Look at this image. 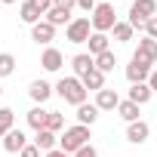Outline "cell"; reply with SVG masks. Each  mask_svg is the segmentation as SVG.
<instances>
[{
  "mask_svg": "<svg viewBox=\"0 0 157 157\" xmlns=\"http://www.w3.org/2000/svg\"><path fill=\"white\" fill-rule=\"evenodd\" d=\"M154 99V90L148 86V83H132L129 86V102H136V105H148Z\"/></svg>",
  "mask_w": 157,
  "mask_h": 157,
  "instance_id": "14",
  "label": "cell"
},
{
  "mask_svg": "<svg viewBox=\"0 0 157 157\" xmlns=\"http://www.w3.org/2000/svg\"><path fill=\"white\" fill-rule=\"evenodd\" d=\"M0 96H3V86H0Z\"/></svg>",
  "mask_w": 157,
  "mask_h": 157,
  "instance_id": "38",
  "label": "cell"
},
{
  "mask_svg": "<svg viewBox=\"0 0 157 157\" xmlns=\"http://www.w3.org/2000/svg\"><path fill=\"white\" fill-rule=\"evenodd\" d=\"M151 71H154V68H151V62L132 52V59H129V65H126V80H129V83H148Z\"/></svg>",
  "mask_w": 157,
  "mask_h": 157,
  "instance_id": "6",
  "label": "cell"
},
{
  "mask_svg": "<svg viewBox=\"0 0 157 157\" xmlns=\"http://www.w3.org/2000/svg\"><path fill=\"white\" fill-rule=\"evenodd\" d=\"M108 3H111V0H108Z\"/></svg>",
  "mask_w": 157,
  "mask_h": 157,
  "instance_id": "39",
  "label": "cell"
},
{
  "mask_svg": "<svg viewBox=\"0 0 157 157\" xmlns=\"http://www.w3.org/2000/svg\"><path fill=\"white\" fill-rule=\"evenodd\" d=\"M46 120H49V111H43V105H34V108L28 111V126H31L34 132L46 129Z\"/></svg>",
  "mask_w": 157,
  "mask_h": 157,
  "instance_id": "15",
  "label": "cell"
},
{
  "mask_svg": "<svg viewBox=\"0 0 157 157\" xmlns=\"http://www.w3.org/2000/svg\"><path fill=\"white\" fill-rule=\"evenodd\" d=\"M117 114H120L126 123H136V120H142V117H139V114H142V105H136V102L123 99V102L117 105Z\"/></svg>",
  "mask_w": 157,
  "mask_h": 157,
  "instance_id": "18",
  "label": "cell"
},
{
  "mask_svg": "<svg viewBox=\"0 0 157 157\" xmlns=\"http://www.w3.org/2000/svg\"><path fill=\"white\" fill-rule=\"evenodd\" d=\"M0 3H6V6H13V3H16V0H0Z\"/></svg>",
  "mask_w": 157,
  "mask_h": 157,
  "instance_id": "37",
  "label": "cell"
},
{
  "mask_svg": "<svg viewBox=\"0 0 157 157\" xmlns=\"http://www.w3.org/2000/svg\"><path fill=\"white\" fill-rule=\"evenodd\" d=\"M52 3H56V6H65V10H74L77 0H52Z\"/></svg>",
  "mask_w": 157,
  "mask_h": 157,
  "instance_id": "35",
  "label": "cell"
},
{
  "mask_svg": "<svg viewBox=\"0 0 157 157\" xmlns=\"http://www.w3.org/2000/svg\"><path fill=\"white\" fill-rule=\"evenodd\" d=\"M86 43H90V56H93V59L111 49V46H108V43H111V40H108V34H99V31H93V37H90Z\"/></svg>",
  "mask_w": 157,
  "mask_h": 157,
  "instance_id": "22",
  "label": "cell"
},
{
  "mask_svg": "<svg viewBox=\"0 0 157 157\" xmlns=\"http://www.w3.org/2000/svg\"><path fill=\"white\" fill-rule=\"evenodd\" d=\"M80 80H83V86L86 90H93V93H99V90H105V74L99 71V68H93L86 77H80Z\"/></svg>",
  "mask_w": 157,
  "mask_h": 157,
  "instance_id": "23",
  "label": "cell"
},
{
  "mask_svg": "<svg viewBox=\"0 0 157 157\" xmlns=\"http://www.w3.org/2000/svg\"><path fill=\"white\" fill-rule=\"evenodd\" d=\"M136 56H142V59H148L151 65H157V40L142 37V40H139V46H136Z\"/></svg>",
  "mask_w": 157,
  "mask_h": 157,
  "instance_id": "20",
  "label": "cell"
},
{
  "mask_svg": "<svg viewBox=\"0 0 157 157\" xmlns=\"http://www.w3.org/2000/svg\"><path fill=\"white\" fill-rule=\"evenodd\" d=\"M46 129H49V132H56V136H59V132H62V129H65V117H62V114H59V111H49V120H46Z\"/></svg>",
  "mask_w": 157,
  "mask_h": 157,
  "instance_id": "28",
  "label": "cell"
},
{
  "mask_svg": "<svg viewBox=\"0 0 157 157\" xmlns=\"http://www.w3.org/2000/svg\"><path fill=\"white\" fill-rule=\"evenodd\" d=\"M31 40L40 43V46H49V43L56 40V25H49L46 19L37 22V25H31Z\"/></svg>",
  "mask_w": 157,
  "mask_h": 157,
  "instance_id": "7",
  "label": "cell"
},
{
  "mask_svg": "<svg viewBox=\"0 0 157 157\" xmlns=\"http://www.w3.org/2000/svg\"><path fill=\"white\" fill-rule=\"evenodd\" d=\"M148 136H151V126H148L145 120L126 123V139H129L132 145H145V142H148Z\"/></svg>",
  "mask_w": 157,
  "mask_h": 157,
  "instance_id": "9",
  "label": "cell"
},
{
  "mask_svg": "<svg viewBox=\"0 0 157 157\" xmlns=\"http://www.w3.org/2000/svg\"><path fill=\"white\" fill-rule=\"evenodd\" d=\"M145 37L157 40V16H154V19H148V25H145Z\"/></svg>",
  "mask_w": 157,
  "mask_h": 157,
  "instance_id": "29",
  "label": "cell"
},
{
  "mask_svg": "<svg viewBox=\"0 0 157 157\" xmlns=\"http://www.w3.org/2000/svg\"><path fill=\"white\" fill-rule=\"evenodd\" d=\"M74 157H99V151H96L93 145H83L80 151H77V154H74Z\"/></svg>",
  "mask_w": 157,
  "mask_h": 157,
  "instance_id": "32",
  "label": "cell"
},
{
  "mask_svg": "<svg viewBox=\"0 0 157 157\" xmlns=\"http://www.w3.org/2000/svg\"><path fill=\"white\" fill-rule=\"evenodd\" d=\"M83 145H90V126H83V123H74L59 136V148L65 154H77Z\"/></svg>",
  "mask_w": 157,
  "mask_h": 157,
  "instance_id": "2",
  "label": "cell"
},
{
  "mask_svg": "<svg viewBox=\"0 0 157 157\" xmlns=\"http://www.w3.org/2000/svg\"><path fill=\"white\" fill-rule=\"evenodd\" d=\"M56 93L68 102V105H74V108H80L83 102H86V96H90V90L83 86V80H80V77H62V80L56 83Z\"/></svg>",
  "mask_w": 157,
  "mask_h": 157,
  "instance_id": "1",
  "label": "cell"
},
{
  "mask_svg": "<svg viewBox=\"0 0 157 157\" xmlns=\"http://www.w3.org/2000/svg\"><path fill=\"white\" fill-rule=\"evenodd\" d=\"M154 16H157V0H132L126 22H129L132 28H145L148 19H154Z\"/></svg>",
  "mask_w": 157,
  "mask_h": 157,
  "instance_id": "4",
  "label": "cell"
},
{
  "mask_svg": "<svg viewBox=\"0 0 157 157\" xmlns=\"http://www.w3.org/2000/svg\"><path fill=\"white\" fill-rule=\"evenodd\" d=\"M19 19H22L25 25H37V22H43L46 16H43V13L31 3V0H25V3H22V10H19Z\"/></svg>",
  "mask_w": 157,
  "mask_h": 157,
  "instance_id": "16",
  "label": "cell"
},
{
  "mask_svg": "<svg viewBox=\"0 0 157 157\" xmlns=\"http://www.w3.org/2000/svg\"><path fill=\"white\" fill-rule=\"evenodd\" d=\"M28 145V139H25V132L16 126V129H10L6 136H3V151H10V154H22V148Z\"/></svg>",
  "mask_w": 157,
  "mask_h": 157,
  "instance_id": "10",
  "label": "cell"
},
{
  "mask_svg": "<svg viewBox=\"0 0 157 157\" xmlns=\"http://www.w3.org/2000/svg\"><path fill=\"white\" fill-rule=\"evenodd\" d=\"M19 157H40V148L31 142V145H25V148H22V154H19Z\"/></svg>",
  "mask_w": 157,
  "mask_h": 157,
  "instance_id": "30",
  "label": "cell"
},
{
  "mask_svg": "<svg viewBox=\"0 0 157 157\" xmlns=\"http://www.w3.org/2000/svg\"><path fill=\"white\" fill-rule=\"evenodd\" d=\"M90 22H93V31H99V34H108V31H114V25H117V13H114V3L102 0V3L93 10Z\"/></svg>",
  "mask_w": 157,
  "mask_h": 157,
  "instance_id": "3",
  "label": "cell"
},
{
  "mask_svg": "<svg viewBox=\"0 0 157 157\" xmlns=\"http://www.w3.org/2000/svg\"><path fill=\"white\" fill-rule=\"evenodd\" d=\"M99 108H96V102H83L80 108H77V123H83V126H93L96 120H99Z\"/></svg>",
  "mask_w": 157,
  "mask_h": 157,
  "instance_id": "13",
  "label": "cell"
},
{
  "mask_svg": "<svg viewBox=\"0 0 157 157\" xmlns=\"http://www.w3.org/2000/svg\"><path fill=\"white\" fill-rule=\"evenodd\" d=\"M132 31H136V28H132L129 22H117L111 34H114V40H117V43H129V40H132Z\"/></svg>",
  "mask_w": 157,
  "mask_h": 157,
  "instance_id": "24",
  "label": "cell"
},
{
  "mask_svg": "<svg viewBox=\"0 0 157 157\" xmlns=\"http://www.w3.org/2000/svg\"><path fill=\"white\" fill-rule=\"evenodd\" d=\"M46 22H49V25H56V28H59V25H65V28H68L74 19H71V10H65V6H52V10L46 13Z\"/></svg>",
  "mask_w": 157,
  "mask_h": 157,
  "instance_id": "21",
  "label": "cell"
},
{
  "mask_svg": "<svg viewBox=\"0 0 157 157\" xmlns=\"http://www.w3.org/2000/svg\"><path fill=\"white\" fill-rule=\"evenodd\" d=\"M43 157H74V154H65V151H62V148H52V151H46V154H43Z\"/></svg>",
  "mask_w": 157,
  "mask_h": 157,
  "instance_id": "34",
  "label": "cell"
},
{
  "mask_svg": "<svg viewBox=\"0 0 157 157\" xmlns=\"http://www.w3.org/2000/svg\"><path fill=\"white\" fill-rule=\"evenodd\" d=\"M120 102H123V99H120L117 90H111V86H105V90L96 93V108H99V111H117Z\"/></svg>",
  "mask_w": 157,
  "mask_h": 157,
  "instance_id": "8",
  "label": "cell"
},
{
  "mask_svg": "<svg viewBox=\"0 0 157 157\" xmlns=\"http://www.w3.org/2000/svg\"><path fill=\"white\" fill-rule=\"evenodd\" d=\"M93 37V22H90V16H80V19H74L68 28H65V40L68 43H86Z\"/></svg>",
  "mask_w": 157,
  "mask_h": 157,
  "instance_id": "5",
  "label": "cell"
},
{
  "mask_svg": "<svg viewBox=\"0 0 157 157\" xmlns=\"http://www.w3.org/2000/svg\"><path fill=\"white\" fill-rule=\"evenodd\" d=\"M114 65H117V56L108 49V52H102V56H96V68L102 71V74H111L114 71Z\"/></svg>",
  "mask_w": 157,
  "mask_h": 157,
  "instance_id": "25",
  "label": "cell"
},
{
  "mask_svg": "<svg viewBox=\"0 0 157 157\" xmlns=\"http://www.w3.org/2000/svg\"><path fill=\"white\" fill-rule=\"evenodd\" d=\"M31 3H34V6H37V10L43 13V16H46V13H49L52 6H56V3H52V0H31Z\"/></svg>",
  "mask_w": 157,
  "mask_h": 157,
  "instance_id": "31",
  "label": "cell"
},
{
  "mask_svg": "<svg viewBox=\"0 0 157 157\" xmlns=\"http://www.w3.org/2000/svg\"><path fill=\"white\" fill-rule=\"evenodd\" d=\"M16 71V56L13 52H0V77H10Z\"/></svg>",
  "mask_w": 157,
  "mask_h": 157,
  "instance_id": "27",
  "label": "cell"
},
{
  "mask_svg": "<svg viewBox=\"0 0 157 157\" xmlns=\"http://www.w3.org/2000/svg\"><path fill=\"white\" fill-rule=\"evenodd\" d=\"M10 129H16V114H13V108H0V139Z\"/></svg>",
  "mask_w": 157,
  "mask_h": 157,
  "instance_id": "26",
  "label": "cell"
},
{
  "mask_svg": "<svg viewBox=\"0 0 157 157\" xmlns=\"http://www.w3.org/2000/svg\"><path fill=\"white\" fill-rule=\"evenodd\" d=\"M28 96H31V99H34L37 105H43V102H46V99L52 96V86H49L46 80H34V83L28 86Z\"/></svg>",
  "mask_w": 157,
  "mask_h": 157,
  "instance_id": "17",
  "label": "cell"
},
{
  "mask_svg": "<svg viewBox=\"0 0 157 157\" xmlns=\"http://www.w3.org/2000/svg\"><path fill=\"white\" fill-rule=\"evenodd\" d=\"M148 86L157 93V71H151V77H148Z\"/></svg>",
  "mask_w": 157,
  "mask_h": 157,
  "instance_id": "36",
  "label": "cell"
},
{
  "mask_svg": "<svg viewBox=\"0 0 157 157\" xmlns=\"http://www.w3.org/2000/svg\"><path fill=\"white\" fill-rule=\"evenodd\" d=\"M34 145L46 154V151L59 148V136H56V132H49V129H40V132H34Z\"/></svg>",
  "mask_w": 157,
  "mask_h": 157,
  "instance_id": "19",
  "label": "cell"
},
{
  "mask_svg": "<svg viewBox=\"0 0 157 157\" xmlns=\"http://www.w3.org/2000/svg\"><path fill=\"white\" fill-rule=\"evenodd\" d=\"M77 6H80L83 13H93V10H96L99 3H96V0H77Z\"/></svg>",
  "mask_w": 157,
  "mask_h": 157,
  "instance_id": "33",
  "label": "cell"
},
{
  "mask_svg": "<svg viewBox=\"0 0 157 157\" xmlns=\"http://www.w3.org/2000/svg\"><path fill=\"white\" fill-rule=\"evenodd\" d=\"M40 65H43V71H59V68L65 65V56H62V49H56V46H46V49H43V56H40Z\"/></svg>",
  "mask_w": 157,
  "mask_h": 157,
  "instance_id": "11",
  "label": "cell"
},
{
  "mask_svg": "<svg viewBox=\"0 0 157 157\" xmlns=\"http://www.w3.org/2000/svg\"><path fill=\"white\" fill-rule=\"evenodd\" d=\"M71 68H74V77H86V74L96 68V59H93L90 52H77V56L71 59Z\"/></svg>",
  "mask_w": 157,
  "mask_h": 157,
  "instance_id": "12",
  "label": "cell"
}]
</instances>
